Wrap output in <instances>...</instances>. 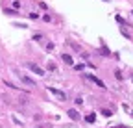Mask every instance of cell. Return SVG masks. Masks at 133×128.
Wrapping results in <instances>:
<instances>
[{
	"instance_id": "cell-1",
	"label": "cell",
	"mask_w": 133,
	"mask_h": 128,
	"mask_svg": "<svg viewBox=\"0 0 133 128\" xmlns=\"http://www.w3.org/2000/svg\"><path fill=\"white\" fill-rule=\"evenodd\" d=\"M17 76H19V80H21L22 84H26V86H30V87H33V86H37V84L33 82L31 78H28V76H26V74H22V72H17Z\"/></svg>"
},
{
	"instance_id": "cell-2",
	"label": "cell",
	"mask_w": 133,
	"mask_h": 128,
	"mask_svg": "<svg viewBox=\"0 0 133 128\" xmlns=\"http://www.w3.org/2000/svg\"><path fill=\"white\" fill-rule=\"evenodd\" d=\"M26 67H28L30 71H33L35 74H39V76H43V74H44V71H43V69L39 67V65H35V63H31V61H28V63H26Z\"/></svg>"
},
{
	"instance_id": "cell-3",
	"label": "cell",
	"mask_w": 133,
	"mask_h": 128,
	"mask_svg": "<svg viewBox=\"0 0 133 128\" xmlns=\"http://www.w3.org/2000/svg\"><path fill=\"white\" fill-rule=\"evenodd\" d=\"M48 91L52 93V95H56L57 99H61V100H66V95H65L63 91H59V89H54V87H48Z\"/></svg>"
},
{
	"instance_id": "cell-4",
	"label": "cell",
	"mask_w": 133,
	"mask_h": 128,
	"mask_svg": "<svg viewBox=\"0 0 133 128\" xmlns=\"http://www.w3.org/2000/svg\"><path fill=\"white\" fill-rule=\"evenodd\" d=\"M66 115H69L72 121H79V113H78L76 109H69V113H66Z\"/></svg>"
},
{
	"instance_id": "cell-5",
	"label": "cell",
	"mask_w": 133,
	"mask_h": 128,
	"mask_svg": "<svg viewBox=\"0 0 133 128\" xmlns=\"http://www.w3.org/2000/svg\"><path fill=\"white\" fill-rule=\"evenodd\" d=\"M61 58H63V61L66 63V65H72V56H69V54H63Z\"/></svg>"
},
{
	"instance_id": "cell-6",
	"label": "cell",
	"mask_w": 133,
	"mask_h": 128,
	"mask_svg": "<svg viewBox=\"0 0 133 128\" xmlns=\"http://www.w3.org/2000/svg\"><path fill=\"white\" fill-rule=\"evenodd\" d=\"M91 78L94 80V84H96V86H100V87H105V84L102 82V80H98V78H94V76H91Z\"/></svg>"
},
{
	"instance_id": "cell-7",
	"label": "cell",
	"mask_w": 133,
	"mask_h": 128,
	"mask_svg": "<svg viewBox=\"0 0 133 128\" xmlns=\"http://www.w3.org/2000/svg\"><path fill=\"white\" fill-rule=\"evenodd\" d=\"M85 121H87V123H94V121H96V115H94V113H91V115H87V117H85Z\"/></svg>"
},
{
	"instance_id": "cell-8",
	"label": "cell",
	"mask_w": 133,
	"mask_h": 128,
	"mask_svg": "<svg viewBox=\"0 0 133 128\" xmlns=\"http://www.w3.org/2000/svg\"><path fill=\"white\" fill-rule=\"evenodd\" d=\"M48 71H56V63L54 61H48Z\"/></svg>"
},
{
	"instance_id": "cell-9",
	"label": "cell",
	"mask_w": 133,
	"mask_h": 128,
	"mask_svg": "<svg viewBox=\"0 0 133 128\" xmlns=\"http://www.w3.org/2000/svg\"><path fill=\"white\" fill-rule=\"evenodd\" d=\"M102 113H104L105 117H111V115H113V113H111V111H109V109H102Z\"/></svg>"
},
{
	"instance_id": "cell-10",
	"label": "cell",
	"mask_w": 133,
	"mask_h": 128,
	"mask_svg": "<svg viewBox=\"0 0 133 128\" xmlns=\"http://www.w3.org/2000/svg\"><path fill=\"white\" fill-rule=\"evenodd\" d=\"M46 50H54V43H48L46 45Z\"/></svg>"
}]
</instances>
